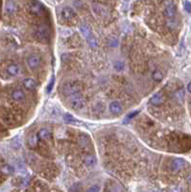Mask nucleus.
Instances as JSON below:
<instances>
[{"mask_svg": "<svg viewBox=\"0 0 191 192\" xmlns=\"http://www.w3.org/2000/svg\"><path fill=\"white\" fill-rule=\"evenodd\" d=\"M34 36L40 43H47L50 39V32L45 25H39L34 30Z\"/></svg>", "mask_w": 191, "mask_h": 192, "instance_id": "f257e3e1", "label": "nucleus"}, {"mask_svg": "<svg viewBox=\"0 0 191 192\" xmlns=\"http://www.w3.org/2000/svg\"><path fill=\"white\" fill-rule=\"evenodd\" d=\"M80 91V87L74 82H66L63 86V93L66 96H72Z\"/></svg>", "mask_w": 191, "mask_h": 192, "instance_id": "f03ea898", "label": "nucleus"}, {"mask_svg": "<svg viewBox=\"0 0 191 192\" xmlns=\"http://www.w3.org/2000/svg\"><path fill=\"white\" fill-rule=\"evenodd\" d=\"M41 64V58L38 54H32L27 59V65L30 69H38Z\"/></svg>", "mask_w": 191, "mask_h": 192, "instance_id": "7ed1b4c3", "label": "nucleus"}, {"mask_svg": "<svg viewBox=\"0 0 191 192\" xmlns=\"http://www.w3.org/2000/svg\"><path fill=\"white\" fill-rule=\"evenodd\" d=\"M70 106L74 110H80L85 106V100L83 96L76 93L71 96L70 98Z\"/></svg>", "mask_w": 191, "mask_h": 192, "instance_id": "20e7f679", "label": "nucleus"}, {"mask_svg": "<svg viewBox=\"0 0 191 192\" xmlns=\"http://www.w3.org/2000/svg\"><path fill=\"white\" fill-rule=\"evenodd\" d=\"M164 15L166 16L167 19H175L176 15V7L174 3L168 0L167 2L165 3V10H164Z\"/></svg>", "mask_w": 191, "mask_h": 192, "instance_id": "39448f33", "label": "nucleus"}, {"mask_svg": "<svg viewBox=\"0 0 191 192\" xmlns=\"http://www.w3.org/2000/svg\"><path fill=\"white\" fill-rule=\"evenodd\" d=\"M186 161L183 159L177 158V159H174L173 160H172V163L170 164V169L173 173H177L181 169H182V168L186 166Z\"/></svg>", "mask_w": 191, "mask_h": 192, "instance_id": "423d86ee", "label": "nucleus"}, {"mask_svg": "<svg viewBox=\"0 0 191 192\" xmlns=\"http://www.w3.org/2000/svg\"><path fill=\"white\" fill-rule=\"evenodd\" d=\"M92 11H93V13L99 17H106L109 15L108 9L101 4L95 3L92 5Z\"/></svg>", "mask_w": 191, "mask_h": 192, "instance_id": "0eeeda50", "label": "nucleus"}, {"mask_svg": "<svg viewBox=\"0 0 191 192\" xmlns=\"http://www.w3.org/2000/svg\"><path fill=\"white\" fill-rule=\"evenodd\" d=\"M61 16L64 20H71L75 16V13L70 7H64L61 11Z\"/></svg>", "mask_w": 191, "mask_h": 192, "instance_id": "6e6552de", "label": "nucleus"}, {"mask_svg": "<svg viewBox=\"0 0 191 192\" xmlns=\"http://www.w3.org/2000/svg\"><path fill=\"white\" fill-rule=\"evenodd\" d=\"M11 97L16 102H23L25 100L26 96L24 91H21V89H15V91H13V92H12Z\"/></svg>", "mask_w": 191, "mask_h": 192, "instance_id": "1a4fd4ad", "label": "nucleus"}, {"mask_svg": "<svg viewBox=\"0 0 191 192\" xmlns=\"http://www.w3.org/2000/svg\"><path fill=\"white\" fill-rule=\"evenodd\" d=\"M109 111L113 113V115H118L122 112V106L119 102L113 101L109 104Z\"/></svg>", "mask_w": 191, "mask_h": 192, "instance_id": "9d476101", "label": "nucleus"}, {"mask_svg": "<svg viewBox=\"0 0 191 192\" xmlns=\"http://www.w3.org/2000/svg\"><path fill=\"white\" fill-rule=\"evenodd\" d=\"M16 3L13 1V0H8L5 4V13L9 15H12L16 13Z\"/></svg>", "mask_w": 191, "mask_h": 192, "instance_id": "9b49d317", "label": "nucleus"}, {"mask_svg": "<svg viewBox=\"0 0 191 192\" xmlns=\"http://www.w3.org/2000/svg\"><path fill=\"white\" fill-rule=\"evenodd\" d=\"M23 87H25L27 91H34L36 87V82L34 79H31V78H25L22 82Z\"/></svg>", "mask_w": 191, "mask_h": 192, "instance_id": "f8f14e48", "label": "nucleus"}, {"mask_svg": "<svg viewBox=\"0 0 191 192\" xmlns=\"http://www.w3.org/2000/svg\"><path fill=\"white\" fill-rule=\"evenodd\" d=\"M6 71H7L8 75L12 76V77H15V76H17L18 74H19L20 68H19V67H18L17 64L11 63L7 67V69H6Z\"/></svg>", "mask_w": 191, "mask_h": 192, "instance_id": "ddd939ff", "label": "nucleus"}, {"mask_svg": "<svg viewBox=\"0 0 191 192\" xmlns=\"http://www.w3.org/2000/svg\"><path fill=\"white\" fill-rule=\"evenodd\" d=\"M151 104L154 106H161L163 102H164V98H163V95L161 92H158L155 95H153V97L150 99Z\"/></svg>", "mask_w": 191, "mask_h": 192, "instance_id": "4468645a", "label": "nucleus"}, {"mask_svg": "<svg viewBox=\"0 0 191 192\" xmlns=\"http://www.w3.org/2000/svg\"><path fill=\"white\" fill-rule=\"evenodd\" d=\"M84 163H85V166H88L89 168L94 167L97 164V159L95 158V156H93V155L85 156V159H84Z\"/></svg>", "mask_w": 191, "mask_h": 192, "instance_id": "2eb2a0df", "label": "nucleus"}, {"mask_svg": "<svg viewBox=\"0 0 191 192\" xmlns=\"http://www.w3.org/2000/svg\"><path fill=\"white\" fill-rule=\"evenodd\" d=\"M39 135H36V134H31L29 135L28 139H27V144L28 146L31 147V148H35L36 145H38L39 143Z\"/></svg>", "mask_w": 191, "mask_h": 192, "instance_id": "dca6fc26", "label": "nucleus"}, {"mask_svg": "<svg viewBox=\"0 0 191 192\" xmlns=\"http://www.w3.org/2000/svg\"><path fill=\"white\" fill-rule=\"evenodd\" d=\"M50 130L49 129H47V128H42V129H40V132H39V137L40 139H49V136H50Z\"/></svg>", "mask_w": 191, "mask_h": 192, "instance_id": "f3484780", "label": "nucleus"}, {"mask_svg": "<svg viewBox=\"0 0 191 192\" xmlns=\"http://www.w3.org/2000/svg\"><path fill=\"white\" fill-rule=\"evenodd\" d=\"M30 9H31V11H32L34 14H39L40 12L42 10V6H41V4L40 2L35 1V2H33L32 4H31Z\"/></svg>", "mask_w": 191, "mask_h": 192, "instance_id": "a211bd4d", "label": "nucleus"}, {"mask_svg": "<svg viewBox=\"0 0 191 192\" xmlns=\"http://www.w3.org/2000/svg\"><path fill=\"white\" fill-rule=\"evenodd\" d=\"M152 79L156 82H161L163 80V74L159 70H154L152 72Z\"/></svg>", "mask_w": 191, "mask_h": 192, "instance_id": "6ab92c4d", "label": "nucleus"}, {"mask_svg": "<svg viewBox=\"0 0 191 192\" xmlns=\"http://www.w3.org/2000/svg\"><path fill=\"white\" fill-rule=\"evenodd\" d=\"M80 31H81L82 35L84 36V37H85V39L89 38L90 35H92V34H91V31H90V29H89L87 25H85V24H83V25L80 26Z\"/></svg>", "mask_w": 191, "mask_h": 192, "instance_id": "aec40b11", "label": "nucleus"}, {"mask_svg": "<svg viewBox=\"0 0 191 192\" xmlns=\"http://www.w3.org/2000/svg\"><path fill=\"white\" fill-rule=\"evenodd\" d=\"M113 67H114V69H115L116 71L120 72V71H122L123 69H124L125 64H124V63L121 62V61H115V62L113 63Z\"/></svg>", "mask_w": 191, "mask_h": 192, "instance_id": "412c9836", "label": "nucleus"}, {"mask_svg": "<svg viewBox=\"0 0 191 192\" xmlns=\"http://www.w3.org/2000/svg\"><path fill=\"white\" fill-rule=\"evenodd\" d=\"M13 167H12L11 165H8V164H5L2 168H1V171L2 173L6 174V175H10V174L13 173Z\"/></svg>", "mask_w": 191, "mask_h": 192, "instance_id": "4be33fe9", "label": "nucleus"}, {"mask_svg": "<svg viewBox=\"0 0 191 192\" xmlns=\"http://www.w3.org/2000/svg\"><path fill=\"white\" fill-rule=\"evenodd\" d=\"M108 43H109V47L114 48V47H117V45H118V39H116L115 37H110L109 39Z\"/></svg>", "mask_w": 191, "mask_h": 192, "instance_id": "5701e85b", "label": "nucleus"}, {"mask_svg": "<svg viewBox=\"0 0 191 192\" xmlns=\"http://www.w3.org/2000/svg\"><path fill=\"white\" fill-rule=\"evenodd\" d=\"M87 40H88V43L89 44V46H90V47L94 48V47H96V46H97V41H96L95 38H94L92 35H90L89 38H87Z\"/></svg>", "mask_w": 191, "mask_h": 192, "instance_id": "b1692460", "label": "nucleus"}, {"mask_svg": "<svg viewBox=\"0 0 191 192\" xmlns=\"http://www.w3.org/2000/svg\"><path fill=\"white\" fill-rule=\"evenodd\" d=\"M183 7H184V10H186L188 14H191V2H189L188 0H186V1L183 2Z\"/></svg>", "mask_w": 191, "mask_h": 192, "instance_id": "393cba45", "label": "nucleus"}, {"mask_svg": "<svg viewBox=\"0 0 191 192\" xmlns=\"http://www.w3.org/2000/svg\"><path fill=\"white\" fill-rule=\"evenodd\" d=\"M54 82H55V79H54V77H52V78H51V80H50V82H49V84H48V86H47V89H46L48 93L52 91L53 86H54Z\"/></svg>", "mask_w": 191, "mask_h": 192, "instance_id": "a878e982", "label": "nucleus"}, {"mask_svg": "<svg viewBox=\"0 0 191 192\" xmlns=\"http://www.w3.org/2000/svg\"><path fill=\"white\" fill-rule=\"evenodd\" d=\"M137 113H138V111H133L132 113H130V115H129L127 117H126V119L124 120V122L126 123L127 121H130V120L132 119V118H134L135 115H137Z\"/></svg>", "mask_w": 191, "mask_h": 192, "instance_id": "bb28decb", "label": "nucleus"}, {"mask_svg": "<svg viewBox=\"0 0 191 192\" xmlns=\"http://www.w3.org/2000/svg\"><path fill=\"white\" fill-rule=\"evenodd\" d=\"M99 190H100V188H99V187H98V184H93V185H91L90 187L88 188L89 192H97Z\"/></svg>", "mask_w": 191, "mask_h": 192, "instance_id": "cd10ccee", "label": "nucleus"}, {"mask_svg": "<svg viewBox=\"0 0 191 192\" xmlns=\"http://www.w3.org/2000/svg\"><path fill=\"white\" fill-rule=\"evenodd\" d=\"M64 120H65V121H67V122H70V121H74V118L70 115H65Z\"/></svg>", "mask_w": 191, "mask_h": 192, "instance_id": "c85d7f7f", "label": "nucleus"}, {"mask_svg": "<svg viewBox=\"0 0 191 192\" xmlns=\"http://www.w3.org/2000/svg\"><path fill=\"white\" fill-rule=\"evenodd\" d=\"M187 91H188L189 93H191V82L187 85Z\"/></svg>", "mask_w": 191, "mask_h": 192, "instance_id": "c756f323", "label": "nucleus"}, {"mask_svg": "<svg viewBox=\"0 0 191 192\" xmlns=\"http://www.w3.org/2000/svg\"><path fill=\"white\" fill-rule=\"evenodd\" d=\"M190 182H191V176H190Z\"/></svg>", "mask_w": 191, "mask_h": 192, "instance_id": "7c9ffc66", "label": "nucleus"}]
</instances>
